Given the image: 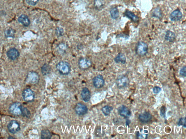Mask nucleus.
Segmentation results:
<instances>
[{
    "label": "nucleus",
    "mask_w": 186,
    "mask_h": 139,
    "mask_svg": "<svg viewBox=\"0 0 186 139\" xmlns=\"http://www.w3.org/2000/svg\"><path fill=\"white\" fill-rule=\"evenodd\" d=\"M56 69L60 73L63 75L68 74L71 72V66L68 62L61 61L56 65Z\"/></svg>",
    "instance_id": "1"
},
{
    "label": "nucleus",
    "mask_w": 186,
    "mask_h": 139,
    "mask_svg": "<svg viewBox=\"0 0 186 139\" xmlns=\"http://www.w3.org/2000/svg\"><path fill=\"white\" fill-rule=\"evenodd\" d=\"M148 49V46L146 43L143 41H140L136 46V53L139 56H144L147 53Z\"/></svg>",
    "instance_id": "2"
},
{
    "label": "nucleus",
    "mask_w": 186,
    "mask_h": 139,
    "mask_svg": "<svg viewBox=\"0 0 186 139\" xmlns=\"http://www.w3.org/2000/svg\"><path fill=\"white\" fill-rule=\"evenodd\" d=\"M23 107L19 103H15L10 106L9 108L10 112L14 115L18 116L22 114Z\"/></svg>",
    "instance_id": "3"
},
{
    "label": "nucleus",
    "mask_w": 186,
    "mask_h": 139,
    "mask_svg": "<svg viewBox=\"0 0 186 139\" xmlns=\"http://www.w3.org/2000/svg\"><path fill=\"white\" fill-rule=\"evenodd\" d=\"M22 95L23 99L26 102H31L35 98L34 92L29 88H27L23 91Z\"/></svg>",
    "instance_id": "4"
},
{
    "label": "nucleus",
    "mask_w": 186,
    "mask_h": 139,
    "mask_svg": "<svg viewBox=\"0 0 186 139\" xmlns=\"http://www.w3.org/2000/svg\"><path fill=\"white\" fill-rule=\"evenodd\" d=\"M116 84L118 87L120 89L126 87L129 85V79L125 76L119 77L116 79Z\"/></svg>",
    "instance_id": "5"
},
{
    "label": "nucleus",
    "mask_w": 186,
    "mask_h": 139,
    "mask_svg": "<svg viewBox=\"0 0 186 139\" xmlns=\"http://www.w3.org/2000/svg\"><path fill=\"white\" fill-rule=\"evenodd\" d=\"M75 110L78 115L83 116L87 114L88 109L86 106L81 103H78L75 106Z\"/></svg>",
    "instance_id": "6"
},
{
    "label": "nucleus",
    "mask_w": 186,
    "mask_h": 139,
    "mask_svg": "<svg viewBox=\"0 0 186 139\" xmlns=\"http://www.w3.org/2000/svg\"><path fill=\"white\" fill-rule=\"evenodd\" d=\"M7 127H8V131L10 133L13 134L17 132L20 129L19 124L15 120H12L10 121Z\"/></svg>",
    "instance_id": "7"
},
{
    "label": "nucleus",
    "mask_w": 186,
    "mask_h": 139,
    "mask_svg": "<svg viewBox=\"0 0 186 139\" xmlns=\"http://www.w3.org/2000/svg\"><path fill=\"white\" fill-rule=\"evenodd\" d=\"M119 114L125 118H129L131 115V112L126 106L121 105L118 109Z\"/></svg>",
    "instance_id": "8"
},
{
    "label": "nucleus",
    "mask_w": 186,
    "mask_h": 139,
    "mask_svg": "<svg viewBox=\"0 0 186 139\" xmlns=\"http://www.w3.org/2000/svg\"><path fill=\"white\" fill-rule=\"evenodd\" d=\"M78 66L80 69L85 70L88 69L91 66V60L87 58H82L78 61Z\"/></svg>",
    "instance_id": "9"
},
{
    "label": "nucleus",
    "mask_w": 186,
    "mask_h": 139,
    "mask_svg": "<svg viewBox=\"0 0 186 139\" xmlns=\"http://www.w3.org/2000/svg\"><path fill=\"white\" fill-rule=\"evenodd\" d=\"M26 78L28 82L33 84L37 83L39 79V75L36 72H29Z\"/></svg>",
    "instance_id": "10"
},
{
    "label": "nucleus",
    "mask_w": 186,
    "mask_h": 139,
    "mask_svg": "<svg viewBox=\"0 0 186 139\" xmlns=\"http://www.w3.org/2000/svg\"><path fill=\"white\" fill-rule=\"evenodd\" d=\"M93 84L94 87L96 88L102 87L105 84V81L103 76L99 75L94 77L93 80Z\"/></svg>",
    "instance_id": "11"
},
{
    "label": "nucleus",
    "mask_w": 186,
    "mask_h": 139,
    "mask_svg": "<svg viewBox=\"0 0 186 139\" xmlns=\"http://www.w3.org/2000/svg\"><path fill=\"white\" fill-rule=\"evenodd\" d=\"M139 119L140 121L142 123H147L150 121L152 119V116L147 111L139 114Z\"/></svg>",
    "instance_id": "12"
},
{
    "label": "nucleus",
    "mask_w": 186,
    "mask_h": 139,
    "mask_svg": "<svg viewBox=\"0 0 186 139\" xmlns=\"http://www.w3.org/2000/svg\"><path fill=\"white\" fill-rule=\"evenodd\" d=\"M7 55L9 58L11 60H14L18 58L20 54L17 49L13 48L8 50Z\"/></svg>",
    "instance_id": "13"
},
{
    "label": "nucleus",
    "mask_w": 186,
    "mask_h": 139,
    "mask_svg": "<svg viewBox=\"0 0 186 139\" xmlns=\"http://www.w3.org/2000/svg\"><path fill=\"white\" fill-rule=\"evenodd\" d=\"M182 17V13L178 9L173 11L170 16L171 21H179L181 19Z\"/></svg>",
    "instance_id": "14"
},
{
    "label": "nucleus",
    "mask_w": 186,
    "mask_h": 139,
    "mask_svg": "<svg viewBox=\"0 0 186 139\" xmlns=\"http://www.w3.org/2000/svg\"><path fill=\"white\" fill-rule=\"evenodd\" d=\"M81 96L83 100L85 102L89 101L91 97V92L89 90L87 87H84L82 90L81 93Z\"/></svg>",
    "instance_id": "15"
},
{
    "label": "nucleus",
    "mask_w": 186,
    "mask_h": 139,
    "mask_svg": "<svg viewBox=\"0 0 186 139\" xmlns=\"http://www.w3.org/2000/svg\"><path fill=\"white\" fill-rule=\"evenodd\" d=\"M18 21L25 27H28L30 24V21L28 17L26 14H23L18 19Z\"/></svg>",
    "instance_id": "16"
},
{
    "label": "nucleus",
    "mask_w": 186,
    "mask_h": 139,
    "mask_svg": "<svg viewBox=\"0 0 186 139\" xmlns=\"http://www.w3.org/2000/svg\"><path fill=\"white\" fill-rule=\"evenodd\" d=\"M124 15L128 18L130 19L134 22H137L139 21V18L134 13L129 10H126L124 12Z\"/></svg>",
    "instance_id": "17"
},
{
    "label": "nucleus",
    "mask_w": 186,
    "mask_h": 139,
    "mask_svg": "<svg viewBox=\"0 0 186 139\" xmlns=\"http://www.w3.org/2000/svg\"><path fill=\"white\" fill-rule=\"evenodd\" d=\"M115 61L116 63H121L124 64L126 63V56L123 53H120L118 54L115 58Z\"/></svg>",
    "instance_id": "18"
},
{
    "label": "nucleus",
    "mask_w": 186,
    "mask_h": 139,
    "mask_svg": "<svg viewBox=\"0 0 186 139\" xmlns=\"http://www.w3.org/2000/svg\"><path fill=\"white\" fill-rule=\"evenodd\" d=\"M175 39V35L173 32L168 30L166 33L165 39L170 42L174 41Z\"/></svg>",
    "instance_id": "19"
},
{
    "label": "nucleus",
    "mask_w": 186,
    "mask_h": 139,
    "mask_svg": "<svg viewBox=\"0 0 186 139\" xmlns=\"http://www.w3.org/2000/svg\"><path fill=\"white\" fill-rule=\"evenodd\" d=\"M110 17L113 19H116L118 18L119 16V10L117 7H114L112 8L110 11Z\"/></svg>",
    "instance_id": "20"
},
{
    "label": "nucleus",
    "mask_w": 186,
    "mask_h": 139,
    "mask_svg": "<svg viewBox=\"0 0 186 139\" xmlns=\"http://www.w3.org/2000/svg\"><path fill=\"white\" fill-rule=\"evenodd\" d=\"M42 73L44 75H47L50 74L51 72V68L49 65L45 64L41 68Z\"/></svg>",
    "instance_id": "21"
},
{
    "label": "nucleus",
    "mask_w": 186,
    "mask_h": 139,
    "mask_svg": "<svg viewBox=\"0 0 186 139\" xmlns=\"http://www.w3.org/2000/svg\"><path fill=\"white\" fill-rule=\"evenodd\" d=\"M113 109V107L110 105H105L102 108V111L105 116L109 115Z\"/></svg>",
    "instance_id": "22"
},
{
    "label": "nucleus",
    "mask_w": 186,
    "mask_h": 139,
    "mask_svg": "<svg viewBox=\"0 0 186 139\" xmlns=\"http://www.w3.org/2000/svg\"><path fill=\"white\" fill-rule=\"evenodd\" d=\"M52 135L50 131L47 129L42 130L41 132V138L43 139H51Z\"/></svg>",
    "instance_id": "23"
},
{
    "label": "nucleus",
    "mask_w": 186,
    "mask_h": 139,
    "mask_svg": "<svg viewBox=\"0 0 186 139\" xmlns=\"http://www.w3.org/2000/svg\"><path fill=\"white\" fill-rule=\"evenodd\" d=\"M153 17L156 18H160L162 17V12L159 8H157L154 10L152 14Z\"/></svg>",
    "instance_id": "24"
},
{
    "label": "nucleus",
    "mask_w": 186,
    "mask_h": 139,
    "mask_svg": "<svg viewBox=\"0 0 186 139\" xmlns=\"http://www.w3.org/2000/svg\"><path fill=\"white\" fill-rule=\"evenodd\" d=\"M104 4V1L103 0H95L94 1V6L97 9H100L102 8Z\"/></svg>",
    "instance_id": "25"
},
{
    "label": "nucleus",
    "mask_w": 186,
    "mask_h": 139,
    "mask_svg": "<svg viewBox=\"0 0 186 139\" xmlns=\"http://www.w3.org/2000/svg\"><path fill=\"white\" fill-rule=\"evenodd\" d=\"M15 34V30L12 28L9 29L7 30L5 32L6 37H14Z\"/></svg>",
    "instance_id": "26"
},
{
    "label": "nucleus",
    "mask_w": 186,
    "mask_h": 139,
    "mask_svg": "<svg viewBox=\"0 0 186 139\" xmlns=\"http://www.w3.org/2000/svg\"><path fill=\"white\" fill-rule=\"evenodd\" d=\"M22 114L24 116L27 117V118H29L31 114L30 111L27 109V108H23V107L22 109Z\"/></svg>",
    "instance_id": "27"
},
{
    "label": "nucleus",
    "mask_w": 186,
    "mask_h": 139,
    "mask_svg": "<svg viewBox=\"0 0 186 139\" xmlns=\"http://www.w3.org/2000/svg\"><path fill=\"white\" fill-rule=\"evenodd\" d=\"M166 107L164 106H163L161 107L160 111V114L161 117H164L165 118L166 117Z\"/></svg>",
    "instance_id": "28"
},
{
    "label": "nucleus",
    "mask_w": 186,
    "mask_h": 139,
    "mask_svg": "<svg viewBox=\"0 0 186 139\" xmlns=\"http://www.w3.org/2000/svg\"><path fill=\"white\" fill-rule=\"evenodd\" d=\"M148 136V134H146V133L142 134V133H140L139 131L137 132L136 133V137L138 138L146 139Z\"/></svg>",
    "instance_id": "29"
},
{
    "label": "nucleus",
    "mask_w": 186,
    "mask_h": 139,
    "mask_svg": "<svg viewBox=\"0 0 186 139\" xmlns=\"http://www.w3.org/2000/svg\"><path fill=\"white\" fill-rule=\"evenodd\" d=\"M178 126H183L185 128L186 127V117L180 119L178 123Z\"/></svg>",
    "instance_id": "30"
},
{
    "label": "nucleus",
    "mask_w": 186,
    "mask_h": 139,
    "mask_svg": "<svg viewBox=\"0 0 186 139\" xmlns=\"http://www.w3.org/2000/svg\"><path fill=\"white\" fill-rule=\"evenodd\" d=\"M39 0H26V2L29 5L34 6L38 2Z\"/></svg>",
    "instance_id": "31"
},
{
    "label": "nucleus",
    "mask_w": 186,
    "mask_h": 139,
    "mask_svg": "<svg viewBox=\"0 0 186 139\" xmlns=\"http://www.w3.org/2000/svg\"><path fill=\"white\" fill-rule=\"evenodd\" d=\"M56 34L59 36H61L63 35L64 31L63 29L61 28L58 27L56 30Z\"/></svg>",
    "instance_id": "32"
},
{
    "label": "nucleus",
    "mask_w": 186,
    "mask_h": 139,
    "mask_svg": "<svg viewBox=\"0 0 186 139\" xmlns=\"http://www.w3.org/2000/svg\"><path fill=\"white\" fill-rule=\"evenodd\" d=\"M180 74L181 76L186 77V67L185 66L183 67L180 70Z\"/></svg>",
    "instance_id": "33"
},
{
    "label": "nucleus",
    "mask_w": 186,
    "mask_h": 139,
    "mask_svg": "<svg viewBox=\"0 0 186 139\" xmlns=\"http://www.w3.org/2000/svg\"><path fill=\"white\" fill-rule=\"evenodd\" d=\"M161 90V88L158 86H155L153 88V92L155 94L159 93Z\"/></svg>",
    "instance_id": "34"
},
{
    "label": "nucleus",
    "mask_w": 186,
    "mask_h": 139,
    "mask_svg": "<svg viewBox=\"0 0 186 139\" xmlns=\"http://www.w3.org/2000/svg\"><path fill=\"white\" fill-rule=\"evenodd\" d=\"M130 120L128 119L126 122V126L129 125L130 123Z\"/></svg>",
    "instance_id": "35"
}]
</instances>
